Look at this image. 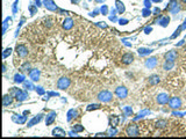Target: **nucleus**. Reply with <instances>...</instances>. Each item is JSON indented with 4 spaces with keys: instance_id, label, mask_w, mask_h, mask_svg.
<instances>
[{
    "instance_id": "f257e3e1",
    "label": "nucleus",
    "mask_w": 186,
    "mask_h": 139,
    "mask_svg": "<svg viewBox=\"0 0 186 139\" xmlns=\"http://www.w3.org/2000/svg\"><path fill=\"white\" fill-rule=\"evenodd\" d=\"M10 94H11L12 96H15V99H16L18 101H20V102L28 99L27 92H26V91H22V89H19V88H12L11 92H10Z\"/></svg>"
},
{
    "instance_id": "f03ea898",
    "label": "nucleus",
    "mask_w": 186,
    "mask_h": 139,
    "mask_svg": "<svg viewBox=\"0 0 186 139\" xmlns=\"http://www.w3.org/2000/svg\"><path fill=\"white\" fill-rule=\"evenodd\" d=\"M126 133L128 134V136H130V137H137V136H140V129H138V126H137V124H129L128 126H127V129H126Z\"/></svg>"
},
{
    "instance_id": "7ed1b4c3",
    "label": "nucleus",
    "mask_w": 186,
    "mask_h": 139,
    "mask_svg": "<svg viewBox=\"0 0 186 139\" xmlns=\"http://www.w3.org/2000/svg\"><path fill=\"white\" fill-rule=\"evenodd\" d=\"M70 83H71V81H70L69 78H67V77H62V78L57 81V87H58L59 89H67V88H69Z\"/></svg>"
},
{
    "instance_id": "20e7f679",
    "label": "nucleus",
    "mask_w": 186,
    "mask_h": 139,
    "mask_svg": "<svg viewBox=\"0 0 186 139\" xmlns=\"http://www.w3.org/2000/svg\"><path fill=\"white\" fill-rule=\"evenodd\" d=\"M113 99V94L108 91H103L98 94V100L101 102H109Z\"/></svg>"
},
{
    "instance_id": "39448f33",
    "label": "nucleus",
    "mask_w": 186,
    "mask_h": 139,
    "mask_svg": "<svg viewBox=\"0 0 186 139\" xmlns=\"http://www.w3.org/2000/svg\"><path fill=\"white\" fill-rule=\"evenodd\" d=\"M115 95L119 97V99H126L127 95H128V89L123 86H120L115 89Z\"/></svg>"
},
{
    "instance_id": "423d86ee",
    "label": "nucleus",
    "mask_w": 186,
    "mask_h": 139,
    "mask_svg": "<svg viewBox=\"0 0 186 139\" xmlns=\"http://www.w3.org/2000/svg\"><path fill=\"white\" fill-rule=\"evenodd\" d=\"M16 53H18L19 57L24 58L28 54V49L23 44H18V46H16Z\"/></svg>"
},
{
    "instance_id": "0eeeda50",
    "label": "nucleus",
    "mask_w": 186,
    "mask_h": 139,
    "mask_svg": "<svg viewBox=\"0 0 186 139\" xmlns=\"http://www.w3.org/2000/svg\"><path fill=\"white\" fill-rule=\"evenodd\" d=\"M43 5L44 7L48 9V11H51V12H55L57 9V6L55 5V3L52 0H43Z\"/></svg>"
},
{
    "instance_id": "6e6552de",
    "label": "nucleus",
    "mask_w": 186,
    "mask_h": 139,
    "mask_svg": "<svg viewBox=\"0 0 186 139\" xmlns=\"http://www.w3.org/2000/svg\"><path fill=\"white\" fill-rule=\"evenodd\" d=\"M133 62H134V56H133V53L128 52V53L123 54V57H122V63L123 64L128 65V64H132Z\"/></svg>"
},
{
    "instance_id": "1a4fd4ad",
    "label": "nucleus",
    "mask_w": 186,
    "mask_h": 139,
    "mask_svg": "<svg viewBox=\"0 0 186 139\" xmlns=\"http://www.w3.org/2000/svg\"><path fill=\"white\" fill-rule=\"evenodd\" d=\"M169 104H170V107H171L172 109H178V108H180V105H181V101H180L179 97H172V99L169 101Z\"/></svg>"
},
{
    "instance_id": "9d476101",
    "label": "nucleus",
    "mask_w": 186,
    "mask_h": 139,
    "mask_svg": "<svg viewBox=\"0 0 186 139\" xmlns=\"http://www.w3.org/2000/svg\"><path fill=\"white\" fill-rule=\"evenodd\" d=\"M144 65H145V67H148V68H153L155 66L157 65V58H156V57L148 58V59L145 60Z\"/></svg>"
},
{
    "instance_id": "9b49d317",
    "label": "nucleus",
    "mask_w": 186,
    "mask_h": 139,
    "mask_svg": "<svg viewBox=\"0 0 186 139\" xmlns=\"http://www.w3.org/2000/svg\"><path fill=\"white\" fill-rule=\"evenodd\" d=\"M56 116H57L56 111H51V113H49L47 115V118H45V125H51L54 123V121L56 120Z\"/></svg>"
},
{
    "instance_id": "f8f14e48",
    "label": "nucleus",
    "mask_w": 186,
    "mask_h": 139,
    "mask_svg": "<svg viewBox=\"0 0 186 139\" xmlns=\"http://www.w3.org/2000/svg\"><path fill=\"white\" fill-rule=\"evenodd\" d=\"M73 20L71 19V17H67L64 21H63V24H62V26H63V28H64V29L65 30H70L71 29V28L73 27Z\"/></svg>"
},
{
    "instance_id": "ddd939ff",
    "label": "nucleus",
    "mask_w": 186,
    "mask_h": 139,
    "mask_svg": "<svg viewBox=\"0 0 186 139\" xmlns=\"http://www.w3.org/2000/svg\"><path fill=\"white\" fill-rule=\"evenodd\" d=\"M42 118H43V115L42 114H39L37 116H35L32 121H30V122H28V128H32V126H34V125H36L37 123H40L41 121H42Z\"/></svg>"
},
{
    "instance_id": "4468645a",
    "label": "nucleus",
    "mask_w": 186,
    "mask_h": 139,
    "mask_svg": "<svg viewBox=\"0 0 186 139\" xmlns=\"http://www.w3.org/2000/svg\"><path fill=\"white\" fill-rule=\"evenodd\" d=\"M29 78L32 79V81H39L40 79V71L37 68H34L29 72Z\"/></svg>"
},
{
    "instance_id": "2eb2a0df",
    "label": "nucleus",
    "mask_w": 186,
    "mask_h": 139,
    "mask_svg": "<svg viewBox=\"0 0 186 139\" xmlns=\"http://www.w3.org/2000/svg\"><path fill=\"white\" fill-rule=\"evenodd\" d=\"M168 101H169V96H168V94H165V93H161V94H158V96H157V102H158L160 104H166V103H168Z\"/></svg>"
},
{
    "instance_id": "dca6fc26",
    "label": "nucleus",
    "mask_w": 186,
    "mask_h": 139,
    "mask_svg": "<svg viewBox=\"0 0 186 139\" xmlns=\"http://www.w3.org/2000/svg\"><path fill=\"white\" fill-rule=\"evenodd\" d=\"M176 58H177V52H176V51H173V50L169 51V52L165 54V59H166V60H169V62H174V60H176Z\"/></svg>"
},
{
    "instance_id": "f3484780",
    "label": "nucleus",
    "mask_w": 186,
    "mask_h": 139,
    "mask_svg": "<svg viewBox=\"0 0 186 139\" xmlns=\"http://www.w3.org/2000/svg\"><path fill=\"white\" fill-rule=\"evenodd\" d=\"M12 120H13L15 123H18V124H24L27 117H26V116H20V115H13V116H12Z\"/></svg>"
},
{
    "instance_id": "a211bd4d",
    "label": "nucleus",
    "mask_w": 186,
    "mask_h": 139,
    "mask_svg": "<svg viewBox=\"0 0 186 139\" xmlns=\"http://www.w3.org/2000/svg\"><path fill=\"white\" fill-rule=\"evenodd\" d=\"M12 103H13V96H12L11 94L5 95V96H4V101H3L4 107H8V105H11Z\"/></svg>"
},
{
    "instance_id": "6ab92c4d",
    "label": "nucleus",
    "mask_w": 186,
    "mask_h": 139,
    "mask_svg": "<svg viewBox=\"0 0 186 139\" xmlns=\"http://www.w3.org/2000/svg\"><path fill=\"white\" fill-rule=\"evenodd\" d=\"M52 136L54 137H64L65 136V131L62 130L60 128H56L52 130Z\"/></svg>"
},
{
    "instance_id": "aec40b11",
    "label": "nucleus",
    "mask_w": 186,
    "mask_h": 139,
    "mask_svg": "<svg viewBox=\"0 0 186 139\" xmlns=\"http://www.w3.org/2000/svg\"><path fill=\"white\" fill-rule=\"evenodd\" d=\"M160 82V77L153 74V75H150L149 77V83L150 85H157V83Z\"/></svg>"
},
{
    "instance_id": "412c9836",
    "label": "nucleus",
    "mask_w": 186,
    "mask_h": 139,
    "mask_svg": "<svg viewBox=\"0 0 186 139\" xmlns=\"http://www.w3.org/2000/svg\"><path fill=\"white\" fill-rule=\"evenodd\" d=\"M77 110H75V109H70L69 111H68V122H70L72 118H75V117H77Z\"/></svg>"
},
{
    "instance_id": "4be33fe9",
    "label": "nucleus",
    "mask_w": 186,
    "mask_h": 139,
    "mask_svg": "<svg viewBox=\"0 0 186 139\" xmlns=\"http://www.w3.org/2000/svg\"><path fill=\"white\" fill-rule=\"evenodd\" d=\"M26 80H24V75H22V74H19V73H16L15 75H14V82H16V83H23Z\"/></svg>"
},
{
    "instance_id": "5701e85b",
    "label": "nucleus",
    "mask_w": 186,
    "mask_h": 139,
    "mask_svg": "<svg viewBox=\"0 0 186 139\" xmlns=\"http://www.w3.org/2000/svg\"><path fill=\"white\" fill-rule=\"evenodd\" d=\"M166 126H168V121H165V120H160L156 122V128H158V129H165Z\"/></svg>"
},
{
    "instance_id": "b1692460",
    "label": "nucleus",
    "mask_w": 186,
    "mask_h": 139,
    "mask_svg": "<svg viewBox=\"0 0 186 139\" xmlns=\"http://www.w3.org/2000/svg\"><path fill=\"white\" fill-rule=\"evenodd\" d=\"M115 4H116V11H117L119 14H122L123 12H125V9H126V8H125V5H123L121 1H119V0H117Z\"/></svg>"
},
{
    "instance_id": "393cba45",
    "label": "nucleus",
    "mask_w": 186,
    "mask_h": 139,
    "mask_svg": "<svg viewBox=\"0 0 186 139\" xmlns=\"http://www.w3.org/2000/svg\"><path fill=\"white\" fill-rule=\"evenodd\" d=\"M137 51H138V54L140 56H145V54H149V53L152 52L151 49H147V48H140Z\"/></svg>"
},
{
    "instance_id": "a878e982",
    "label": "nucleus",
    "mask_w": 186,
    "mask_h": 139,
    "mask_svg": "<svg viewBox=\"0 0 186 139\" xmlns=\"http://www.w3.org/2000/svg\"><path fill=\"white\" fill-rule=\"evenodd\" d=\"M109 122H111V125H112V126H116V125L119 124V117L115 116V115H112V116L109 117Z\"/></svg>"
},
{
    "instance_id": "bb28decb",
    "label": "nucleus",
    "mask_w": 186,
    "mask_h": 139,
    "mask_svg": "<svg viewBox=\"0 0 186 139\" xmlns=\"http://www.w3.org/2000/svg\"><path fill=\"white\" fill-rule=\"evenodd\" d=\"M11 22H12V17H6V19H5V21H4V30H3V34H4V35H5L6 30H7L8 24H11Z\"/></svg>"
},
{
    "instance_id": "cd10ccee",
    "label": "nucleus",
    "mask_w": 186,
    "mask_h": 139,
    "mask_svg": "<svg viewBox=\"0 0 186 139\" xmlns=\"http://www.w3.org/2000/svg\"><path fill=\"white\" fill-rule=\"evenodd\" d=\"M23 87H24V89H26V91H30V89L35 88V87L33 86V83L30 82V81H27V80L23 82Z\"/></svg>"
},
{
    "instance_id": "c85d7f7f",
    "label": "nucleus",
    "mask_w": 186,
    "mask_h": 139,
    "mask_svg": "<svg viewBox=\"0 0 186 139\" xmlns=\"http://www.w3.org/2000/svg\"><path fill=\"white\" fill-rule=\"evenodd\" d=\"M37 12V6L36 5H29V13H30V15H34L35 13Z\"/></svg>"
},
{
    "instance_id": "c756f323",
    "label": "nucleus",
    "mask_w": 186,
    "mask_h": 139,
    "mask_svg": "<svg viewBox=\"0 0 186 139\" xmlns=\"http://www.w3.org/2000/svg\"><path fill=\"white\" fill-rule=\"evenodd\" d=\"M72 130H73V132H83L84 131V126H81L80 124H77V125H75L73 128H72Z\"/></svg>"
},
{
    "instance_id": "7c9ffc66",
    "label": "nucleus",
    "mask_w": 186,
    "mask_h": 139,
    "mask_svg": "<svg viewBox=\"0 0 186 139\" xmlns=\"http://www.w3.org/2000/svg\"><path fill=\"white\" fill-rule=\"evenodd\" d=\"M173 67V62H169V60H166L165 62V64H164V70L165 71H168V70H171Z\"/></svg>"
},
{
    "instance_id": "2f4dec72",
    "label": "nucleus",
    "mask_w": 186,
    "mask_h": 139,
    "mask_svg": "<svg viewBox=\"0 0 186 139\" xmlns=\"http://www.w3.org/2000/svg\"><path fill=\"white\" fill-rule=\"evenodd\" d=\"M20 70L23 71V72H30V65H29V63H24V64L21 66Z\"/></svg>"
},
{
    "instance_id": "473e14b6",
    "label": "nucleus",
    "mask_w": 186,
    "mask_h": 139,
    "mask_svg": "<svg viewBox=\"0 0 186 139\" xmlns=\"http://www.w3.org/2000/svg\"><path fill=\"white\" fill-rule=\"evenodd\" d=\"M11 53H12V49H11V48L5 49V51H4V53H3V58H4V59H5V58H7Z\"/></svg>"
},
{
    "instance_id": "72a5a7b5",
    "label": "nucleus",
    "mask_w": 186,
    "mask_h": 139,
    "mask_svg": "<svg viewBox=\"0 0 186 139\" xmlns=\"http://www.w3.org/2000/svg\"><path fill=\"white\" fill-rule=\"evenodd\" d=\"M99 108H100V105L94 103V104H90V105L86 108V110H87V111H91V110H96V109H99Z\"/></svg>"
},
{
    "instance_id": "f704fd0d",
    "label": "nucleus",
    "mask_w": 186,
    "mask_h": 139,
    "mask_svg": "<svg viewBox=\"0 0 186 139\" xmlns=\"http://www.w3.org/2000/svg\"><path fill=\"white\" fill-rule=\"evenodd\" d=\"M123 110H125V116H130L132 113H133V110L130 107H125L123 108Z\"/></svg>"
},
{
    "instance_id": "c9c22d12",
    "label": "nucleus",
    "mask_w": 186,
    "mask_h": 139,
    "mask_svg": "<svg viewBox=\"0 0 186 139\" xmlns=\"http://www.w3.org/2000/svg\"><path fill=\"white\" fill-rule=\"evenodd\" d=\"M169 21H170V20H169V17H163V19H162V21H161L160 23H161V26L166 27V26L169 24Z\"/></svg>"
},
{
    "instance_id": "e433bc0d",
    "label": "nucleus",
    "mask_w": 186,
    "mask_h": 139,
    "mask_svg": "<svg viewBox=\"0 0 186 139\" xmlns=\"http://www.w3.org/2000/svg\"><path fill=\"white\" fill-rule=\"evenodd\" d=\"M100 12L103 13V15H107V14H108V7H107L106 5H103V7H101Z\"/></svg>"
},
{
    "instance_id": "4c0bfd02",
    "label": "nucleus",
    "mask_w": 186,
    "mask_h": 139,
    "mask_svg": "<svg viewBox=\"0 0 186 139\" xmlns=\"http://www.w3.org/2000/svg\"><path fill=\"white\" fill-rule=\"evenodd\" d=\"M149 114V111L148 110H144V111H141V113H138V115H137V117L135 118V120H137V118H141V117H143L144 115H148Z\"/></svg>"
},
{
    "instance_id": "58836bf2",
    "label": "nucleus",
    "mask_w": 186,
    "mask_h": 139,
    "mask_svg": "<svg viewBox=\"0 0 186 139\" xmlns=\"http://www.w3.org/2000/svg\"><path fill=\"white\" fill-rule=\"evenodd\" d=\"M142 13H143V16H145V17H147V16H149V15L151 14V12H150V9H149V8H144V9L142 11Z\"/></svg>"
},
{
    "instance_id": "ea45409f",
    "label": "nucleus",
    "mask_w": 186,
    "mask_h": 139,
    "mask_svg": "<svg viewBox=\"0 0 186 139\" xmlns=\"http://www.w3.org/2000/svg\"><path fill=\"white\" fill-rule=\"evenodd\" d=\"M35 89H36L37 94H40V95H43V94L45 93V91H44L42 87H35Z\"/></svg>"
},
{
    "instance_id": "a19ab883",
    "label": "nucleus",
    "mask_w": 186,
    "mask_h": 139,
    "mask_svg": "<svg viewBox=\"0 0 186 139\" xmlns=\"http://www.w3.org/2000/svg\"><path fill=\"white\" fill-rule=\"evenodd\" d=\"M109 133H111L109 136H115V134L117 133V130L115 129V126H112V128L109 129Z\"/></svg>"
},
{
    "instance_id": "79ce46f5",
    "label": "nucleus",
    "mask_w": 186,
    "mask_h": 139,
    "mask_svg": "<svg viewBox=\"0 0 186 139\" xmlns=\"http://www.w3.org/2000/svg\"><path fill=\"white\" fill-rule=\"evenodd\" d=\"M18 3H19V0H15V3L13 4V14H16L18 13Z\"/></svg>"
},
{
    "instance_id": "37998d69",
    "label": "nucleus",
    "mask_w": 186,
    "mask_h": 139,
    "mask_svg": "<svg viewBox=\"0 0 186 139\" xmlns=\"http://www.w3.org/2000/svg\"><path fill=\"white\" fill-rule=\"evenodd\" d=\"M119 23L122 24V26H125V24L128 23V20H127V19H120V20H119Z\"/></svg>"
},
{
    "instance_id": "c03bdc74",
    "label": "nucleus",
    "mask_w": 186,
    "mask_h": 139,
    "mask_svg": "<svg viewBox=\"0 0 186 139\" xmlns=\"http://www.w3.org/2000/svg\"><path fill=\"white\" fill-rule=\"evenodd\" d=\"M144 6H145L147 8H150V6H151L150 0H144Z\"/></svg>"
},
{
    "instance_id": "a18cd8bd",
    "label": "nucleus",
    "mask_w": 186,
    "mask_h": 139,
    "mask_svg": "<svg viewBox=\"0 0 186 139\" xmlns=\"http://www.w3.org/2000/svg\"><path fill=\"white\" fill-rule=\"evenodd\" d=\"M150 32H151V28H150V27H147L145 29H144V33H145V34H149Z\"/></svg>"
},
{
    "instance_id": "49530a36",
    "label": "nucleus",
    "mask_w": 186,
    "mask_h": 139,
    "mask_svg": "<svg viewBox=\"0 0 186 139\" xmlns=\"http://www.w3.org/2000/svg\"><path fill=\"white\" fill-rule=\"evenodd\" d=\"M35 1H36V6H37V7H40V6L42 5V4H41V0H35Z\"/></svg>"
},
{
    "instance_id": "de8ad7c7",
    "label": "nucleus",
    "mask_w": 186,
    "mask_h": 139,
    "mask_svg": "<svg viewBox=\"0 0 186 139\" xmlns=\"http://www.w3.org/2000/svg\"><path fill=\"white\" fill-rule=\"evenodd\" d=\"M185 28H186V20H185V22H184V24L181 26V30H184V29H185Z\"/></svg>"
},
{
    "instance_id": "09e8293b",
    "label": "nucleus",
    "mask_w": 186,
    "mask_h": 139,
    "mask_svg": "<svg viewBox=\"0 0 186 139\" xmlns=\"http://www.w3.org/2000/svg\"><path fill=\"white\" fill-rule=\"evenodd\" d=\"M71 1H72V3H75V4H78V3H79V0H71Z\"/></svg>"
},
{
    "instance_id": "8fccbe9b",
    "label": "nucleus",
    "mask_w": 186,
    "mask_h": 139,
    "mask_svg": "<svg viewBox=\"0 0 186 139\" xmlns=\"http://www.w3.org/2000/svg\"><path fill=\"white\" fill-rule=\"evenodd\" d=\"M153 12H155V13H160V9H157V8H155V9H153Z\"/></svg>"
},
{
    "instance_id": "3c124183",
    "label": "nucleus",
    "mask_w": 186,
    "mask_h": 139,
    "mask_svg": "<svg viewBox=\"0 0 186 139\" xmlns=\"http://www.w3.org/2000/svg\"><path fill=\"white\" fill-rule=\"evenodd\" d=\"M152 1H155V3H160L161 0H152Z\"/></svg>"
},
{
    "instance_id": "603ef678",
    "label": "nucleus",
    "mask_w": 186,
    "mask_h": 139,
    "mask_svg": "<svg viewBox=\"0 0 186 139\" xmlns=\"http://www.w3.org/2000/svg\"><path fill=\"white\" fill-rule=\"evenodd\" d=\"M183 1H185V3H186V0H183Z\"/></svg>"
}]
</instances>
